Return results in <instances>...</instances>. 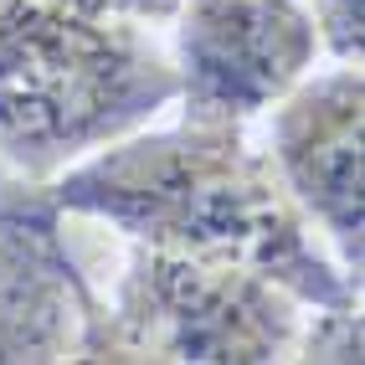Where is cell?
I'll list each match as a JSON object with an SVG mask.
<instances>
[{
    "mask_svg": "<svg viewBox=\"0 0 365 365\" xmlns=\"http://www.w3.org/2000/svg\"><path fill=\"white\" fill-rule=\"evenodd\" d=\"M46 185L57 206L124 242L252 267L309 309L360 304V283L304 222L267 150L247 139V124L190 113L170 129L144 124Z\"/></svg>",
    "mask_w": 365,
    "mask_h": 365,
    "instance_id": "cell-1",
    "label": "cell"
},
{
    "mask_svg": "<svg viewBox=\"0 0 365 365\" xmlns=\"http://www.w3.org/2000/svg\"><path fill=\"white\" fill-rule=\"evenodd\" d=\"M165 108L175 62L155 26L93 0H0V170L57 180Z\"/></svg>",
    "mask_w": 365,
    "mask_h": 365,
    "instance_id": "cell-2",
    "label": "cell"
},
{
    "mask_svg": "<svg viewBox=\"0 0 365 365\" xmlns=\"http://www.w3.org/2000/svg\"><path fill=\"white\" fill-rule=\"evenodd\" d=\"M309 304L237 262L185 257L118 237L103 278L93 360L113 365H267L294 360Z\"/></svg>",
    "mask_w": 365,
    "mask_h": 365,
    "instance_id": "cell-3",
    "label": "cell"
},
{
    "mask_svg": "<svg viewBox=\"0 0 365 365\" xmlns=\"http://www.w3.org/2000/svg\"><path fill=\"white\" fill-rule=\"evenodd\" d=\"M118 237L57 206L46 180L0 170V365L93 360Z\"/></svg>",
    "mask_w": 365,
    "mask_h": 365,
    "instance_id": "cell-4",
    "label": "cell"
},
{
    "mask_svg": "<svg viewBox=\"0 0 365 365\" xmlns=\"http://www.w3.org/2000/svg\"><path fill=\"white\" fill-rule=\"evenodd\" d=\"M170 26L175 103L190 118L252 124L319 57V31L299 0H180Z\"/></svg>",
    "mask_w": 365,
    "mask_h": 365,
    "instance_id": "cell-5",
    "label": "cell"
},
{
    "mask_svg": "<svg viewBox=\"0 0 365 365\" xmlns=\"http://www.w3.org/2000/svg\"><path fill=\"white\" fill-rule=\"evenodd\" d=\"M267 160L304 222L360 283L365 262V78L360 62L309 72L267 108Z\"/></svg>",
    "mask_w": 365,
    "mask_h": 365,
    "instance_id": "cell-6",
    "label": "cell"
},
{
    "mask_svg": "<svg viewBox=\"0 0 365 365\" xmlns=\"http://www.w3.org/2000/svg\"><path fill=\"white\" fill-rule=\"evenodd\" d=\"M360 355H365L360 304H345V309H309L294 360H355V365H360Z\"/></svg>",
    "mask_w": 365,
    "mask_h": 365,
    "instance_id": "cell-7",
    "label": "cell"
},
{
    "mask_svg": "<svg viewBox=\"0 0 365 365\" xmlns=\"http://www.w3.org/2000/svg\"><path fill=\"white\" fill-rule=\"evenodd\" d=\"M314 31H319V52L334 62H360L365 52V0H309Z\"/></svg>",
    "mask_w": 365,
    "mask_h": 365,
    "instance_id": "cell-8",
    "label": "cell"
},
{
    "mask_svg": "<svg viewBox=\"0 0 365 365\" xmlns=\"http://www.w3.org/2000/svg\"><path fill=\"white\" fill-rule=\"evenodd\" d=\"M103 11H118L129 21H144V26H170V16L180 11V0H93Z\"/></svg>",
    "mask_w": 365,
    "mask_h": 365,
    "instance_id": "cell-9",
    "label": "cell"
}]
</instances>
